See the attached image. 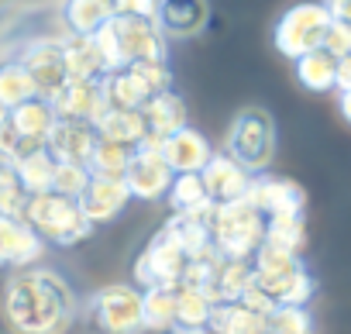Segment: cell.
<instances>
[{"mask_svg":"<svg viewBox=\"0 0 351 334\" xmlns=\"http://www.w3.org/2000/svg\"><path fill=\"white\" fill-rule=\"evenodd\" d=\"M4 317L14 334H66L76 317V293L52 269H21L8 279Z\"/></svg>","mask_w":351,"mask_h":334,"instance_id":"1","label":"cell"},{"mask_svg":"<svg viewBox=\"0 0 351 334\" xmlns=\"http://www.w3.org/2000/svg\"><path fill=\"white\" fill-rule=\"evenodd\" d=\"M93 38L107 56L110 73L128 69L134 62H165V32L158 25V14H114V21L104 25Z\"/></svg>","mask_w":351,"mask_h":334,"instance_id":"2","label":"cell"},{"mask_svg":"<svg viewBox=\"0 0 351 334\" xmlns=\"http://www.w3.org/2000/svg\"><path fill=\"white\" fill-rule=\"evenodd\" d=\"M265 235H269V217L258 207H252V200L214 207L210 214V238L217 255L224 259H241V262L255 259L258 248L265 245Z\"/></svg>","mask_w":351,"mask_h":334,"instance_id":"3","label":"cell"},{"mask_svg":"<svg viewBox=\"0 0 351 334\" xmlns=\"http://www.w3.org/2000/svg\"><path fill=\"white\" fill-rule=\"evenodd\" d=\"M190 265H193V255L180 245V238H176L169 228H162L152 238V245L138 255L134 279L145 293H152V289H180L186 283Z\"/></svg>","mask_w":351,"mask_h":334,"instance_id":"4","label":"cell"},{"mask_svg":"<svg viewBox=\"0 0 351 334\" xmlns=\"http://www.w3.org/2000/svg\"><path fill=\"white\" fill-rule=\"evenodd\" d=\"M231 158H238L248 173H262L269 169V162L276 155V124L269 117V110L262 107H245L238 110V117L231 121L228 131V148Z\"/></svg>","mask_w":351,"mask_h":334,"instance_id":"5","label":"cell"},{"mask_svg":"<svg viewBox=\"0 0 351 334\" xmlns=\"http://www.w3.org/2000/svg\"><path fill=\"white\" fill-rule=\"evenodd\" d=\"M86 313L100 334H141V331H148L145 289H134V286H107V289L93 293Z\"/></svg>","mask_w":351,"mask_h":334,"instance_id":"6","label":"cell"},{"mask_svg":"<svg viewBox=\"0 0 351 334\" xmlns=\"http://www.w3.org/2000/svg\"><path fill=\"white\" fill-rule=\"evenodd\" d=\"M28 224L56 245H76L93 231V221L83 214L80 200H69V197H59V193L35 197L32 207H28Z\"/></svg>","mask_w":351,"mask_h":334,"instance_id":"7","label":"cell"},{"mask_svg":"<svg viewBox=\"0 0 351 334\" xmlns=\"http://www.w3.org/2000/svg\"><path fill=\"white\" fill-rule=\"evenodd\" d=\"M334 25V14L330 8L324 4H300V8H289L282 14V21L276 25V45L282 56L289 59H303L317 49H324L327 42V32Z\"/></svg>","mask_w":351,"mask_h":334,"instance_id":"8","label":"cell"},{"mask_svg":"<svg viewBox=\"0 0 351 334\" xmlns=\"http://www.w3.org/2000/svg\"><path fill=\"white\" fill-rule=\"evenodd\" d=\"M18 66L35 80L42 100H56L69 86V66H66V45L59 38H35L21 49Z\"/></svg>","mask_w":351,"mask_h":334,"instance_id":"9","label":"cell"},{"mask_svg":"<svg viewBox=\"0 0 351 334\" xmlns=\"http://www.w3.org/2000/svg\"><path fill=\"white\" fill-rule=\"evenodd\" d=\"M128 187L138 200H158V197H169L172 183H176V173L172 165L165 162L162 148L158 145H145L131 155V165H128Z\"/></svg>","mask_w":351,"mask_h":334,"instance_id":"10","label":"cell"},{"mask_svg":"<svg viewBox=\"0 0 351 334\" xmlns=\"http://www.w3.org/2000/svg\"><path fill=\"white\" fill-rule=\"evenodd\" d=\"M204 183H207V190H210L214 207L241 204V200L252 197V187H255L252 173L245 169L238 158H231L228 152H217V155H214V162L204 169Z\"/></svg>","mask_w":351,"mask_h":334,"instance_id":"11","label":"cell"},{"mask_svg":"<svg viewBox=\"0 0 351 334\" xmlns=\"http://www.w3.org/2000/svg\"><path fill=\"white\" fill-rule=\"evenodd\" d=\"M52 107H56L59 121H76V124H93V128L110 110L100 83H76V80H69V86L52 100Z\"/></svg>","mask_w":351,"mask_h":334,"instance_id":"12","label":"cell"},{"mask_svg":"<svg viewBox=\"0 0 351 334\" xmlns=\"http://www.w3.org/2000/svg\"><path fill=\"white\" fill-rule=\"evenodd\" d=\"M252 207H258L269 221L272 217H296L303 214V187H296L293 180H276V176H255L252 187Z\"/></svg>","mask_w":351,"mask_h":334,"instance_id":"13","label":"cell"},{"mask_svg":"<svg viewBox=\"0 0 351 334\" xmlns=\"http://www.w3.org/2000/svg\"><path fill=\"white\" fill-rule=\"evenodd\" d=\"M158 148H162V155H165V162L172 165L176 176L204 173L207 165L214 162V155H217V152L210 148V141H207L200 131H193V128H186V131H180V134H172V138L162 141Z\"/></svg>","mask_w":351,"mask_h":334,"instance_id":"14","label":"cell"},{"mask_svg":"<svg viewBox=\"0 0 351 334\" xmlns=\"http://www.w3.org/2000/svg\"><path fill=\"white\" fill-rule=\"evenodd\" d=\"M255 286L276 303V307H306L313 296V276L300 265L282 272H255Z\"/></svg>","mask_w":351,"mask_h":334,"instance_id":"15","label":"cell"},{"mask_svg":"<svg viewBox=\"0 0 351 334\" xmlns=\"http://www.w3.org/2000/svg\"><path fill=\"white\" fill-rule=\"evenodd\" d=\"M255 283V265L252 262H241V259H217L214 262V272H210V283H207V296L214 300V307L221 303H241L245 293L252 289Z\"/></svg>","mask_w":351,"mask_h":334,"instance_id":"16","label":"cell"},{"mask_svg":"<svg viewBox=\"0 0 351 334\" xmlns=\"http://www.w3.org/2000/svg\"><path fill=\"white\" fill-rule=\"evenodd\" d=\"M100 145V131L93 124H76V121H59V128L49 138V155L56 162H73L86 165L93 148Z\"/></svg>","mask_w":351,"mask_h":334,"instance_id":"17","label":"cell"},{"mask_svg":"<svg viewBox=\"0 0 351 334\" xmlns=\"http://www.w3.org/2000/svg\"><path fill=\"white\" fill-rule=\"evenodd\" d=\"M42 255H45V241L28 221L0 217V259L8 265H32Z\"/></svg>","mask_w":351,"mask_h":334,"instance_id":"18","label":"cell"},{"mask_svg":"<svg viewBox=\"0 0 351 334\" xmlns=\"http://www.w3.org/2000/svg\"><path fill=\"white\" fill-rule=\"evenodd\" d=\"M131 197H134V193H131L128 180H104V176H93V183L86 187V193H83V200H80V207H83V214H86L93 224H100V221L117 217V214L128 207Z\"/></svg>","mask_w":351,"mask_h":334,"instance_id":"19","label":"cell"},{"mask_svg":"<svg viewBox=\"0 0 351 334\" xmlns=\"http://www.w3.org/2000/svg\"><path fill=\"white\" fill-rule=\"evenodd\" d=\"M141 117H145V124H148L152 145H162V141H169L172 134L186 131V104H183V97H176L172 90L162 93V97H155V100H148V104L141 107Z\"/></svg>","mask_w":351,"mask_h":334,"instance_id":"20","label":"cell"},{"mask_svg":"<svg viewBox=\"0 0 351 334\" xmlns=\"http://www.w3.org/2000/svg\"><path fill=\"white\" fill-rule=\"evenodd\" d=\"M66 66H69V80L76 83H104L110 76V62L100 52L97 38H83V35H73L66 42Z\"/></svg>","mask_w":351,"mask_h":334,"instance_id":"21","label":"cell"},{"mask_svg":"<svg viewBox=\"0 0 351 334\" xmlns=\"http://www.w3.org/2000/svg\"><path fill=\"white\" fill-rule=\"evenodd\" d=\"M97 131H100L104 141H114V145H121L128 152H138V148H145L152 141L141 110H107L104 121L97 124Z\"/></svg>","mask_w":351,"mask_h":334,"instance_id":"22","label":"cell"},{"mask_svg":"<svg viewBox=\"0 0 351 334\" xmlns=\"http://www.w3.org/2000/svg\"><path fill=\"white\" fill-rule=\"evenodd\" d=\"M207 14L210 8L207 4H193V0H183V4H176V0H169V4H158V25L165 32V38H190L197 35L204 25H207Z\"/></svg>","mask_w":351,"mask_h":334,"instance_id":"23","label":"cell"},{"mask_svg":"<svg viewBox=\"0 0 351 334\" xmlns=\"http://www.w3.org/2000/svg\"><path fill=\"white\" fill-rule=\"evenodd\" d=\"M8 117L14 121V128H18L28 141H38V145H49L52 131L59 128V114H56L52 100H32V104L11 110Z\"/></svg>","mask_w":351,"mask_h":334,"instance_id":"24","label":"cell"},{"mask_svg":"<svg viewBox=\"0 0 351 334\" xmlns=\"http://www.w3.org/2000/svg\"><path fill=\"white\" fill-rule=\"evenodd\" d=\"M169 207L172 214H204L214 207L210 190L204 183V173H190V176H176L172 190H169Z\"/></svg>","mask_w":351,"mask_h":334,"instance_id":"25","label":"cell"},{"mask_svg":"<svg viewBox=\"0 0 351 334\" xmlns=\"http://www.w3.org/2000/svg\"><path fill=\"white\" fill-rule=\"evenodd\" d=\"M117 14V4H104V0H73L66 8V25L73 28V35L93 38L104 25H110Z\"/></svg>","mask_w":351,"mask_h":334,"instance_id":"26","label":"cell"},{"mask_svg":"<svg viewBox=\"0 0 351 334\" xmlns=\"http://www.w3.org/2000/svg\"><path fill=\"white\" fill-rule=\"evenodd\" d=\"M337 66H341L337 56H330L327 49H317V52H310V56H303V59L296 62V80H300L306 90L324 93V90L337 86Z\"/></svg>","mask_w":351,"mask_h":334,"instance_id":"27","label":"cell"},{"mask_svg":"<svg viewBox=\"0 0 351 334\" xmlns=\"http://www.w3.org/2000/svg\"><path fill=\"white\" fill-rule=\"evenodd\" d=\"M32 100H42L35 80L18 62H8L4 69H0V104H4V114H11V110H18Z\"/></svg>","mask_w":351,"mask_h":334,"instance_id":"28","label":"cell"},{"mask_svg":"<svg viewBox=\"0 0 351 334\" xmlns=\"http://www.w3.org/2000/svg\"><path fill=\"white\" fill-rule=\"evenodd\" d=\"M56 169H59V162L49 152H38V155H32V158H25V162L14 165V173H18L21 187L32 193V200L56 190Z\"/></svg>","mask_w":351,"mask_h":334,"instance_id":"29","label":"cell"},{"mask_svg":"<svg viewBox=\"0 0 351 334\" xmlns=\"http://www.w3.org/2000/svg\"><path fill=\"white\" fill-rule=\"evenodd\" d=\"M145 324H148V331H176L180 327V289L145 293Z\"/></svg>","mask_w":351,"mask_h":334,"instance_id":"30","label":"cell"},{"mask_svg":"<svg viewBox=\"0 0 351 334\" xmlns=\"http://www.w3.org/2000/svg\"><path fill=\"white\" fill-rule=\"evenodd\" d=\"M100 86H104V97H107V107H110V110H141V107L148 104L145 90L138 86V80H134L128 69L110 73Z\"/></svg>","mask_w":351,"mask_h":334,"instance_id":"31","label":"cell"},{"mask_svg":"<svg viewBox=\"0 0 351 334\" xmlns=\"http://www.w3.org/2000/svg\"><path fill=\"white\" fill-rule=\"evenodd\" d=\"M131 155H134V152H128V148H121V145L100 138V145L93 148V155H90V162H86V169H90V176L124 180V176H128V165H131Z\"/></svg>","mask_w":351,"mask_h":334,"instance_id":"32","label":"cell"},{"mask_svg":"<svg viewBox=\"0 0 351 334\" xmlns=\"http://www.w3.org/2000/svg\"><path fill=\"white\" fill-rule=\"evenodd\" d=\"M28 207H32V193L21 187L14 165L4 162V169H0V214L8 221H28Z\"/></svg>","mask_w":351,"mask_h":334,"instance_id":"33","label":"cell"},{"mask_svg":"<svg viewBox=\"0 0 351 334\" xmlns=\"http://www.w3.org/2000/svg\"><path fill=\"white\" fill-rule=\"evenodd\" d=\"M210 320H214V300L200 289L180 286V327L183 331H207Z\"/></svg>","mask_w":351,"mask_h":334,"instance_id":"34","label":"cell"},{"mask_svg":"<svg viewBox=\"0 0 351 334\" xmlns=\"http://www.w3.org/2000/svg\"><path fill=\"white\" fill-rule=\"evenodd\" d=\"M303 241H306L303 214H296V217H272V221H269L265 245H272V248H279V252H289V255H300Z\"/></svg>","mask_w":351,"mask_h":334,"instance_id":"35","label":"cell"},{"mask_svg":"<svg viewBox=\"0 0 351 334\" xmlns=\"http://www.w3.org/2000/svg\"><path fill=\"white\" fill-rule=\"evenodd\" d=\"M128 73L138 80V86L145 90L148 100L172 90V73L165 69V62H134V66H128Z\"/></svg>","mask_w":351,"mask_h":334,"instance_id":"36","label":"cell"},{"mask_svg":"<svg viewBox=\"0 0 351 334\" xmlns=\"http://www.w3.org/2000/svg\"><path fill=\"white\" fill-rule=\"evenodd\" d=\"M93 183L90 169L86 165H73V162H59V169H56V190L59 197H69V200H83L86 187Z\"/></svg>","mask_w":351,"mask_h":334,"instance_id":"37","label":"cell"},{"mask_svg":"<svg viewBox=\"0 0 351 334\" xmlns=\"http://www.w3.org/2000/svg\"><path fill=\"white\" fill-rule=\"evenodd\" d=\"M310 331L313 324H310L306 307H279L269 317V334H310Z\"/></svg>","mask_w":351,"mask_h":334,"instance_id":"38","label":"cell"},{"mask_svg":"<svg viewBox=\"0 0 351 334\" xmlns=\"http://www.w3.org/2000/svg\"><path fill=\"white\" fill-rule=\"evenodd\" d=\"M252 265H255V272H282V269L300 265V259L289 255V252H279V248H272V245H262L258 255L252 259Z\"/></svg>","mask_w":351,"mask_h":334,"instance_id":"39","label":"cell"},{"mask_svg":"<svg viewBox=\"0 0 351 334\" xmlns=\"http://www.w3.org/2000/svg\"><path fill=\"white\" fill-rule=\"evenodd\" d=\"M324 49H327L330 56H337V59L351 56V28H348L344 21H334V25H330V32H327Z\"/></svg>","mask_w":351,"mask_h":334,"instance_id":"40","label":"cell"},{"mask_svg":"<svg viewBox=\"0 0 351 334\" xmlns=\"http://www.w3.org/2000/svg\"><path fill=\"white\" fill-rule=\"evenodd\" d=\"M337 90L341 93H351V56H344L341 66H337Z\"/></svg>","mask_w":351,"mask_h":334,"instance_id":"41","label":"cell"},{"mask_svg":"<svg viewBox=\"0 0 351 334\" xmlns=\"http://www.w3.org/2000/svg\"><path fill=\"white\" fill-rule=\"evenodd\" d=\"M330 14H334V21H344L351 28V0H337V4H330Z\"/></svg>","mask_w":351,"mask_h":334,"instance_id":"42","label":"cell"},{"mask_svg":"<svg viewBox=\"0 0 351 334\" xmlns=\"http://www.w3.org/2000/svg\"><path fill=\"white\" fill-rule=\"evenodd\" d=\"M341 114L351 121V93H341Z\"/></svg>","mask_w":351,"mask_h":334,"instance_id":"43","label":"cell"},{"mask_svg":"<svg viewBox=\"0 0 351 334\" xmlns=\"http://www.w3.org/2000/svg\"><path fill=\"white\" fill-rule=\"evenodd\" d=\"M176 334H214V331H210V327H207V331H183V327H180Z\"/></svg>","mask_w":351,"mask_h":334,"instance_id":"44","label":"cell"}]
</instances>
